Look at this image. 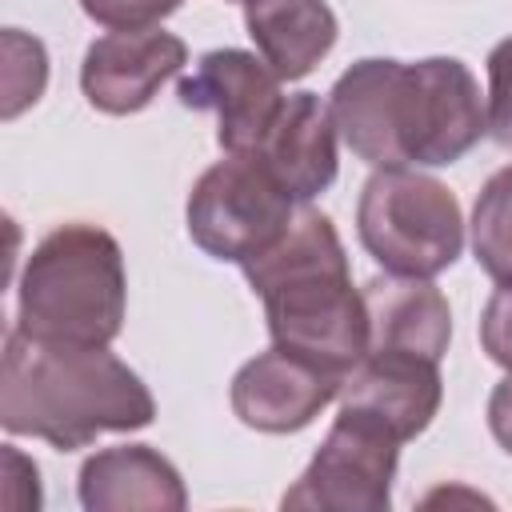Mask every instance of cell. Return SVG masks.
I'll return each mask as SVG.
<instances>
[{"mask_svg":"<svg viewBox=\"0 0 512 512\" xmlns=\"http://www.w3.org/2000/svg\"><path fill=\"white\" fill-rule=\"evenodd\" d=\"M328 108L348 152L372 168H444L488 132L480 84L456 56L356 60L332 84Z\"/></svg>","mask_w":512,"mask_h":512,"instance_id":"obj_1","label":"cell"},{"mask_svg":"<svg viewBox=\"0 0 512 512\" xmlns=\"http://www.w3.org/2000/svg\"><path fill=\"white\" fill-rule=\"evenodd\" d=\"M156 416L148 384L108 348L48 344L12 328L0 360V424L12 436L48 440L60 452L100 432H136Z\"/></svg>","mask_w":512,"mask_h":512,"instance_id":"obj_2","label":"cell"},{"mask_svg":"<svg viewBox=\"0 0 512 512\" xmlns=\"http://www.w3.org/2000/svg\"><path fill=\"white\" fill-rule=\"evenodd\" d=\"M244 276L264 300V320L276 348L296 352L336 376H348L364 360V292L352 288L340 232L324 212L308 208L292 216L288 232L244 264Z\"/></svg>","mask_w":512,"mask_h":512,"instance_id":"obj_3","label":"cell"},{"mask_svg":"<svg viewBox=\"0 0 512 512\" xmlns=\"http://www.w3.org/2000/svg\"><path fill=\"white\" fill-rule=\"evenodd\" d=\"M128 276L112 232L96 224L52 228L24 260L16 328L48 344L108 348L124 328Z\"/></svg>","mask_w":512,"mask_h":512,"instance_id":"obj_4","label":"cell"},{"mask_svg":"<svg viewBox=\"0 0 512 512\" xmlns=\"http://www.w3.org/2000/svg\"><path fill=\"white\" fill-rule=\"evenodd\" d=\"M364 252L392 276L432 280L464 248L460 200L436 176L416 168H376L356 204Z\"/></svg>","mask_w":512,"mask_h":512,"instance_id":"obj_5","label":"cell"},{"mask_svg":"<svg viewBox=\"0 0 512 512\" xmlns=\"http://www.w3.org/2000/svg\"><path fill=\"white\" fill-rule=\"evenodd\" d=\"M292 196L256 156H228L200 172L188 192V236L200 252L248 264L292 224Z\"/></svg>","mask_w":512,"mask_h":512,"instance_id":"obj_6","label":"cell"},{"mask_svg":"<svg viewBox=\"0 0 512 512\" xmlns=\"http://www.w3.org/2000/svg\"><path fill=\"white\" fill-rule=\"evenodd\" d=\"M400 436L360 408L340 404L324 444L284 492V508L316 512H384L392 504V480L400 464Z\"/></svg>","mask_w":512,"mask_h":512,"instance_id":"obj_7","label":"cell"},{"mask_svg":"<svg viewBox=\"0 0 512 512\" xmlns=\"http://www.w3.org/2000/svg\"><path fill=\"white\" fill-rule=\"evenodd\" d=\"M176 96L184 108L216 112V140L228 156H252L284 108L280 76L244 48H212L180 76Z\"/></svg>","mask_w":512,"mask_h":512,"instance_id":"obj_8","label":"cell"},{"mask_svg":"<svg viewBox=\"0 0 512 512\" xmlns=\"http://www.w3.org/2000/svg\"><path fill=\"white\" fill-rule=\"evenodd\" d=\"M184 64L188 44L164 28L108 32L88 44L80 64V88L92 108L108 116H132L148 108Z\"/></svg>","mask_w":512,"mask_h":512,"instance_id":"obj_9","label":"cell"},{"mask_svg":"<svg viewBox=\"0 0 512 512\" xmlns=\"http://www.w3.org/2000/svg\"><path fill=\"white\" fill-rule=\"evenodd\" d=\"M340 384L344 376L272 344L232 376V412L256 432H300L340 396Z\"/></svg>","mask_w":512,"mask_h":512,"instance_id":"obj_10","label":"cell"},{"mask_svg":"<svg viewBox=\"0 0 512 512\" xmlns=\"http://www.w3.org/2000/svg\"><path fill=\"white\" fill-rule=\"evenodd\" d=\"M440 400V364L408 352H364V360L340 384V404L368 412L400 440L420 436L440 412Z\"/></svg>","mask_w":512,"mask_h":512,"instance_id":"obj_11","label":"cell"},{"mask_svg":"<svg viewBox=\"0 0 512 512\" xmlns=\"http://www.w3.org/2000/svg\"><path fill=\"white\" fill-rule=\"evenodd\" d=\"M336 136L332 108L316 92H292L252 156L296 204H312L336 180Z\"/></svg>","mask_w":512,"mask_h":512,"instance_id":"obj_12","label":"cell"},{"mask_svg":"<svg viewBox=\"0 0 512 512\" xmlns=\"http://www.w3.org/2000/svg\"><path fill=\"white\" fill-rule=\"evenodd\" d=\"M368 308V352H408L436 360L452 340V312L432 280L416 276H372L364 288Z\"/></svg>","mask_w":512,"mask_h":512,"instance_id":"obj_13","label":"cell"},{"mask_svg":"<svg viewBox=\"0 0 512 512\" xmlns=\"http://www.w3.org/2000/svg\"><path fill=\"white\" fill-rule=\"evenodd\" d=\"M80 504L88 512H180L188 504L184 480L168 456L148 444H116L100 448L80 468Z\"/></svg>","mask_w":512,"mask_h":512,"instance_id":"obj_14","label":"cell"},{"mask_svg":"<svg viewBox=\"0 0 512 512\" xmlns=\"http://www.w3.org/2000/svg\"><path fill=\"white\" fill-rule=\"evenodd\" d=\"M244 28L280 80L308 76L340 36L328 0H252L244 4Z\"/></svg>","mask_w":512,"mask_h":512,"instance_id":"obj_15","label":"cell"},{"mask_svg":"<svg viewBox=\"0 0 512 512\" xmlns=\"http://www.w3.org/2000/svg\"><path fill=\"white\" fill-rule=\"evenodd\" d=\"M472 252H476V264L500 288H512V164L496 168L476 192Z\"/></svg>","mask_w":512,"mask_h":512,"instance_id":"obj_16","label":"cell"},{"mask_svg":"<svg viewBox=\"0 0 512 512\" xmlns=\"http://www.w3.org/2000/svg\"><path fill=\"white\" fill-rule=\"evenodd\" d=\"M4 120L20 116L28 104L40 100L44 80H48V56L44 44L24 36L20 28L4 32Z\"/></svg>","mask_w":512,"mask_h":512,"instance_id":"obj_17","label":"cell"},{"mask_svg":"<svg viewBox=\"0 0 512 512\" xmlns=\"http://www.w3.org/2000/svg\"><path fill=\"white\" fill-rule=\"evenodd\" d=\"M488 132L512 144V36L488 52Z\"/></svg>","mask_w":512,"mask_h":512,"instance_id":"obj_18","label":"cell"},{"mask_svg":"<svg viewBox=\"0 0 512 512\" xmlns=\"http://www.w3.org/2000/svg\"><path fill=\"white\" fill-rule=\"evenodd\" d=\"M80 8L96 24L112 32H128V28H156L164 16L180 8V0H80Z\"/></svg>","mask_w":512,"mask_h":512,"instance_id":"obj_19","label":"cell"},{"mask_svg":"<svg viewBox=\"0 0 512 512\" xmlns=\"http://www.w3.org/2000/svg\"><path fill=\"white\" fill-rule=\"evenodd\" d=\"M480 348L492 364L512 372V288H496L480 316Z\"/></svg>","mask_w":512,"mask_h":512,"instance_id":"obj_20","label":"cell"},{"mask_svg":"<svg viewBox=\"0 0 512 512\" xmlns=\"http://www.w3.org/2000/svg\"><path fill=\"white\" fill-rule=\"evenodd\" d=\"M488 428L500 440V448L512 452V372L492 388L488 396Z\"/></svg>","mask_w":512,"mask_h":512,"instance_id":"obj_21","label":"cell"},{"mask_svg":"<svg viewBox=\"0 0 512 512\" xmlns=\"http://www.w3.org/2000/svg\"><path fill=\"white\" fill-rule=\"evenodd\" d=\"M236 4H252V0H236Z\"/></svg>","mask_w":512,"mask_h":512,"instance_id":"obj_22","label":"cell"}]
</instances>
